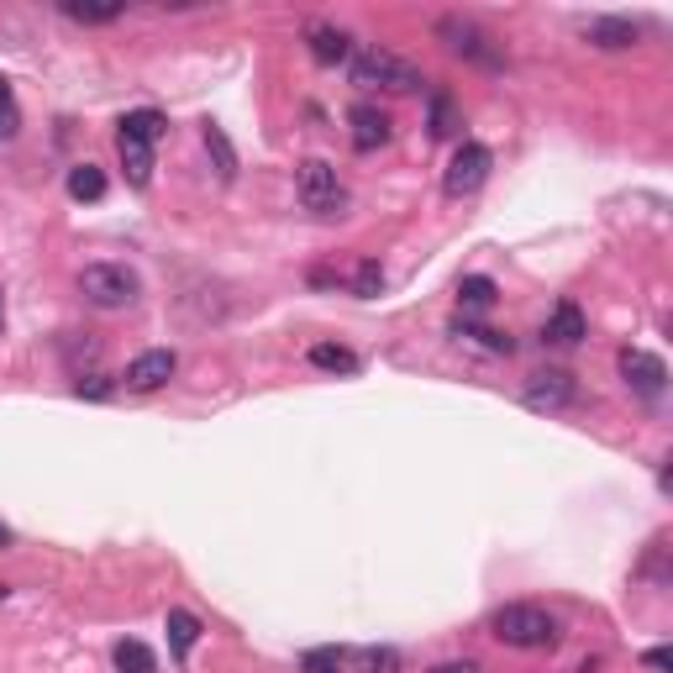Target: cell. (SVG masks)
I'll list each match as a JSON object with an SVG mask.
<instances>
[{
    "label": "cell",
    "instance_id": "obj_1",
    "mask_svg": "<svg viewBox=\"0 0 673 673\" xmlns=\"http://www.w3.org/2000/svg\"><path fill=\"white\" fill-rule=\"evenodd\" d=\"M489 631L500 637L505 648H521V652H548L558 648V621L542 610V605H500L495 610V621H489Z\"/></svg>",
    "mask_w": 673,
    "mask_h": 673
},
{
    "label": "cell",
    "instance_id": "obj_2",
    "mask_svg": "<svg viewBox=\"0 0 673 673\" xmlns=\"http://www.w3.org/2000/svg\"><path fill=\"white\" fill-rule=\"evenodd\" d=\"M353 85L358 90H389V96H410V90H421V69L406 64V58H395L385 48H363L353 58Z\"/></svg>",
    "mask_w": 673,
    "mask_h": 673
},
{
    "label": "cell",
    "instance_id": "obj_3",
    "mask_svg": "<svg viewBox=\"0 0 673 673\" xmlns=\"http://www.w3.org/2000/svg\"><path fill=\"white\" fill-rule=\"evenodd\" d=\"M79 295L96 306V311H121L143 295V279L126 264H85L79 268Z\"/></svg>",
    "mask_w": 673,
    "mask_h": 673
},
{
    "label": "cell",
    "instance_id": "obj_4",
    "mask_svg": "<svg viewBox=\"0 0 673 673\" xmlns=\"http://www.w3.org/2000/svg\"><path fill=\"white\" fill-rule=\"evenodd\" d=\"M437 37L448 43V53L468 58V64H479V69H489V74L505 69V48L484 32L479 22H468V16H437Z\"/></svg>",
    "mask_w": 673,
    "mask_h": 673
},
{
    "label": "cell",
    "instance_id": "obj_5",
    "mask_svg": "<svg viewBox=\"0 0 673 673\" xmlns=\"http://www.w3.org/2000/svg\"><path fill=\"white\" fill-rule=\"evenodd\" d=\"M295 195H300V206L316 211V217H332L347 206V185L336 179V168L327 158H306V164L295 168Z\"/></svg>",
    "mask_w": 673,
    "mask_h": 673
},
{
    "label": "cell",
    "instance_id": "obj_6",
    "mask_svg": "<svg viewBox=\"0 0 673 673\" xmlns=\"http://www.w3.org/2000/svg\"><path fill=\"white\" fill-rule=\"evenodd\" d=\"M489 168H495V158H489V147L484 143H457L453 164H448V174H442V190L453 195V200H463V195H474L489 179Z\"/></svg>",
    "mask_w": 673,
    "mask_h": 673
},
{
    "label": "cell",
    "instance_id": "obj_7",
    "mask_svg": "<svg viewBox=\"0 0 673 673\" xmlns=\"http://www.w3.org/2000/svg\"><path fill=\"white\" fill-rule=\"evenodd\" d=\"M574 395H578V385L569 368H542V374H531L527 389H521L527 410H569Z\"/></svg>",
    "mask_w": 673,
    "mask_h": 673
},
{
    "label": "cell",
    "instance_id": "obj_8",
    "mask_svg": "<svg viewBox=\"0 0 673 673\" xmlns=\"http://www.w3.org/2000/svg\"><path fill=\"white\" fill-rule=\"evenodd\" d=\"M621 379L637 389L642 400H658V395L669 389V368H663V358L648 353V347H626L621 353Z\"/></svg>",
    "mask_w": 673,
    "mask_h": 673
},
{
    "label": "cell",
    "instance_id": "obj_9",
    "mask_svg": "<svg viewBox=\"0 0 673 673\" xmlns=\"http://www.w3.org/2000/svg\"><path fill=\"white\" fill-rule=\"evenodd\" d=\"M174 374H179V353H174V347H153V353H143V358L126 363L121 385L137 389V395H147V389H164Z\"/></svg>",
    "mask_w": 673,
    "mask_h": 673
},
{
    "label": "cell",
    "instance_id": "obj_10",
    "mask_svg": "<svg viewBox=\"0 0 673 673\" xmlns=\"http://www.w3.org/2000/svg\"><path fill=\"white\" fill-rule=\"evenodd\" d=\"M584 43H595L605 53H621L642 43V26L626 22V16H595V22H584Z\"/></svg>",
    "mask_w": 673,
    "mask_h": 673
},
{
    "label": "cell",
    "instance_id": "obj_11",
    "mask_svg": "<svg viewBox=\"0 0 673 673\" xmlns=\"http://www.w3.org/2000/svg\"><path fill=\"white\" fill-rule=\"evenodd\" d=\"M306 48H311L316 64H327V69H336V64H347V53H353V43H347V32H342V26L311 22V26H306Z\"/></svg>",
    "mask_w": 673,
    "mask_h": 673
},
{
    "label": "cell",
    "instance_id": "obj_12",
    "mask_svg": "<svg viewBox=\"0 0 673 673\" xmlns=\"http://www.w3.org/2000/svg\"><path fill=\"white\" fill-rule=\"evenodd\" d=\"M347 126H353V147H358V153H374V147L389 143V117L379 106H353V111H347Z\"/></svg>",
    "mask_w": 673,
    "mask_h": 673
},
{
    "label": "cell",
    "instance_id": "obj_13",
    "mask_svg": "<svg viewBox=\"0 0 673 673\" xmlns=\"http://www.w3.org/2000/svg\"><path fill=\"white\" fill-rule=\"evenodd\" d=\"M542 336L558 342V347H578V342L589 336V321H584V311H578L574 300H558L553 316H548V327H542Z\"/></svg>",
    "mask_w": 673,
    "mask_h": 673
},
{
    "label": "cell",
    "instance_id": "obj_14",
    "mask_svg": "<svg viewBox=\"0 0 673 673\" xmlns=\"http://www.w3.org/2000/svg\"><path fill=\"white\" fill-rule=\"evenodd\" d=\"M117 153H121V168H126V179L143 190L147 179H153V143H143V137H126V132H117Z\"/></svg>",
    "mask_w": 673,
    "mask_h": 673
},
{
    "label": "cell",
    "instance_id": "obj_15",
    "mask_svg": "<svg viewBox=\"0 0 673 673\" xmlns=\"http://www.w3.org/2000/svg\"><path fill=\"white\" fill-rule=\"evenodd\" d=\"M495 300H500L495 279H484V274H468V279H457V306H463V311H489Z\"/></svg>",
    "mask_w": 673,
    "mask_h": 673
},
{
    "label": "cell",
    "instance_id": "obj_16",
    "mask_svg": "<svg viewBox=\"0 0 673 673\" xmlns=\"http://www.w3.org/2000/svg\"><path fill=\"white\" fill-rule=\"evenodd\" d=\"M168 648H174V658H190V648L200 642V621H195L190 610H168Z\"/></svg>",
    "mask_w": 673,
    "mask_h": 673
},
{
    "label": "cell",
    "instance_id": "obj_17",
    "mask_svg": "<svg viewBox=\"0 0 673 673\" xmlns=\"http://www.w3.org/2000/svg\"><path fill=\"white\" fill-rule=\"evenodd\" d=\"M69 195L74 200H85V206L106 200V174H100L96 164H74L69 168Z\"/></svg>",
    "mask_w": 673,
    "mask_h": 673
},
{
    "label": "cell",
    "instance_id": "obj_18",
    "mask_svg": "<svg viewBox=\"0 0 673 673\" xmlns=\"http://www.w3.org/2000/svg\"><path fill=\"white\" fill-rule=\"evenodd\" d=\"M64 16L79 26H106V22H121L126 16V5L111 0V5H85V0H64Z\"/></svg>",
    "mask_w": 673,
    "mask_h": 673
},
{
    "label": "cell",
    "instance_id": "obj_19",
    "mask_svg": "<svg viewBox=\"0 0 673 673\" xmlns=\"http://www.w3.org/2000/svg\"><path fill=\"white\" fill-rule=\"evenodd\" d=\"M206 153L217 158V174H221V179H238V147H232V137L221 132L217 121H206Z\"/></svg>",
    "mask_w": 673,
    "mask_h": 673
},
{
    "label": "cell",
    "instance_id": "obj_20",
    "mask_svg": "<svg viewBox=\"0 0 673 673\" xmlns=\"http://www.w3.org/2000/svg\"><path fill=\"white\" fill-rule=\"evenodd\" d=\"M311 363L316 368H327V374H358V353H347L342 342H316Z\"/></svg>",
    "mask_w": 673,
    "mask_h": 673
},
{
    "label": "cell",
    "instance_id": "obj_21",
    "mask_svg": "<svg viewBox=\"0 0 673 673\" xmlns=\"http://www.w3.org/2000/svg\"><path fill=\"white\" fill-rule=\"evenodd\" d=\"M117 669L121 673H158V658H153V648H147V642L126 637V642H117Z\"/></svg>",
    "mask_w": 673,
    "mask_h": 673
},
{
    "label": "cell",
    "instance_id": "obj_22",
    "mask_svg": "<svg viewBox=\"0 0 673 673\" xmlns=\"http://www.w3.org/2000/svg\"><path fill=\"white\" fill-rule=\"evenodd\" d=\"M168 121L158 117V111H126V117L117 121V132H126V137H143V143H158L164 137Z\"/></svg>",
    "mask_w": 673,
    "mask_h": 673
},
{
    "label": "cell",
    "instance_id": "obj_23",
    "mask_svg": "<svg viewBox=\"0 0 673 673\" xmlns=\"http://www.w3.org/2000/svg\"><path fill=\"white\" fill-rule=\"evenodd\" d=\"M353 669L358 673H400V652L395 648H358L353 652Z\"/></svg>",
    "mask_w": 673,
    "mask_h": 673
},
{
    "label": "cell",
    "instance_id": "obj_24",
    "mask_svg": "<svg viewBox=\"0 0 673 673\" xmlns=\"http://www.w3.org/2000/svg\"><path fill=\"white\" fill-rule=\"evenodd\" d=\"M300 669L306 673H342L347 669V652L342 648H311V652H300Z\"/></svg>",
    "mask_w": 673,
    "mask_h": 673
},
{
    "label": "cell",
    "instance_id": "obj_25",
    "mask_svg": "<svg viewBox=\"0 0 673 673\" xmlns=\"http://www.w3.org/2000/svg\"><path fill=\"white\" fill-rule=\"evenodd\" d=\"M453 132H457V106H453V96L437 90L432 96V137H453Z\"/></svg>",
    "mask_w": 673,
    "mask_h": 673
},
{
    "label": "cell",
    "instance_id": "obj_26",
    "mask_svg": "<svg viewBox=\"0 0 673 673\" xmlns=\"http://www.w3.org/2000/svg\"><path fill=\"white\" fill-rule=\"evenodd\" d=\"M453 332L457 336H479L489 353H516V342H510L505 332H489V327H468V321H453Z\"/></svg>",
    "mask_w": 673,
    "mask_h": 673
},
{
    "label": "cell",
    "instance_id": "obj_27",
    "mask_svg": "<svg viewBox=\"0 0 673 673\" xmlns=\"http://www.w3.org/2000/svg\"><path fill=\"white\" fill-rule=\"evenodd\" d=\"M16 126H22V111H16V96H11V85L0 79V137H16Z\"/></svg>",
    "mask_w": 673,
    "mask_h": 673
},
{
    "label": "cell",
    "instance_id": "obj_28",
    "mask_svg": "<svg viewBox=\"0 0 673 673\" xmlns=\"http://www.w3.org/2000/svg\"><path fill=\"white\" fill-rule=\"evenodd\" d=\"M379 289H385V268H379V264H358V274H353V295H363V300H368V295H379Z\"/></svg>",
    "mask_w": 673,
    "mask_h": 673
},
{
    "label": "cell",
    "instance_id": "obj_29",
    "mask_svg": "<svg viewBox=\"0 0 673 673\" xmlns=\"http://www.w3.org/2000/svg\"><path fill=\"white\" fill-rule=\"evenodd\" d=\"M74 395H79V400H106V395H111V379H106V374H90V379L74 385Z\"/></svg>",
    "mask_w": 673,
    "mask_h": 673
},
{
    "label": "cell",
    "instance_id": "obj_30",
    "mask_svg": "<svg viewBox=\"0 0 673 673\" xmlns=\"http://www.w3.org/2000/svg\"><path fill=\"white\" fill-rule=\"evenodd\" d=\"M642 663H648L652 673H669V663H673V652L669 648H652V652H642Z\"/></svg>",
    "mask_w": 673,
    "mask_h": 673
},
{
    "label": "cell",
    "instance_id": "obj_31",
    "mask_svg": "<svg viewBox=\"0 0 673 673\" xmlns=\"http://www.w3.org/2000/svg\"><path fill=\"white\" fill-rule=\"evenodd\" d=\"M427 673H484V669L468 663V658H453V663H437V669H427Z\"/></svg>",
    "mask_w": 673,
    "mask_h": 673
},
{
    "label": "cell",
    "instance_id": "obj_32",
    "mask_svg": "<svg viewBox=\"0 0 673 673\" xmlns=\"http://www.w3.org/2000/svg\"><path fill=\"white\" fill-rule=\"evenodd\" d=\"M5 542H11V527H5V521H0V548H5Z\"/></svg>",
    "mask_w": 673,
    "mask_h": 673
},
{
    "label": "cell",
    "instance_id": "obj_33",
    "mask_svg": "<svg viewBox=\"0 0 673 673\" xmlns=\"http://www.w3.org/2000/svg\"><path fill=\"white\" fill-rule=\"evenodd\" d=\"M0 321H5V306H0Z\"/></svg>",
    "mask_w": 673,
    "mask_h": 673
},
{
    "label": "cell",
    "instance_id": "obj_34",
    "mask_svg": "<svg viewBox=\"0 0 673 673\" xmlns=\"http://www.w3.org/2000/svg\"><path fill=\"white\" fill-rule=\"evenodd\" d=\"M0 595H5V589H0Z\"/></svg>",
    "mask_w": 673,
    "mask_h": 673
}]
</instances>
